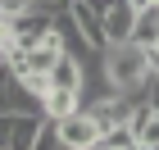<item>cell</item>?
Listing matches in <instances>:
<instances>
[{
  "label": "cell",
  "instance_id": "13",
  "mask_svg": "<svg viewBox=\"0 0 159 150\" xmlns=\"http://www.w3.org/2000/svg\"><path fill=\"white\" fill-rule=\"evenodd\" d=\"M127 9H132V14H146V9H150V0H127Z\"/></svg>",
  "mask_w": 159,
  "mask_h": 150
},
{
  "label": "cell",
  "instance_id": "14",
  "mask_svg": "<svg viewBox=\"0 0 159 150\" xmlns=\"http://www.w3.org/2000/svg\"><path fill=\"white\" fill-rule=\"evenodd\" d=\"M150 9H159V0H150Z\"/></svg>",
  "mask_w": 159,
  "mask_h": 150
},
{
  "label": "cell",
  "instance_id": "2",
  "mask_svg": "<svg viewBox=\"0 0 159 150\" xmlns=\"http://www.w3.org/2000/svg\"><path fill=\"white\" fill-rule=\"evenodd\" d=\"M55 137H59V150H100V127L86 109L68 114L55 123Z\"/></svg>",
  "mask_w": 159,
  "mask_h": 150
},
{
  "label": "cell",
  "instance_id": "11",
  "mask_svg": "<svg viewBox=\"0 0 159 150\" xmlns=\"http://www.w3.org/2000/svg\"><path fill=\"white\" fill-rule=\"evenodd\" d=\"M146 105H150V109H159V77H150V82H146Z\"/></svg>",
  "mask_w": 159,
  "mask_h": 150
},
{
  "label": "cell",
  "instance_id": "9",
  "mask_svg": "<svg viewBox=\"0 0 159 150\" xmlns=\"http://www.w3.org/2000/svg\"><path fill=\"white\" fill-rule=\"evenodd\" d=\"M100 150H136V137H132V123L127 127H114L100 137Z\"/></svg>",
  "mask_w": 159,
  "mask_h": 150
},
{
  "label": "cell",
  "instance_id": "6",
  "mask_svg": "<svg viewBox=\"0 0 159 150\" xmlns=\"http://www.w3.org/2000/svg\"><path fill=\"white\" fill-rule=\"evenodd\" d=\"M132 137H136V150H159V109L136 105L132 109Z\"/></svg>",
  "mask_w": 159,
  "mask_h": 150
},
{
  "label": "cell",
  "instance_id": "15",
  "mask_svg": "<svg viewBox=\"0 0 159 150\" xmlns=\"http://www.w3.org/2000/svg\"><path fill=\"white\" fill-rule=\"evenodd\" d=\"M0 73H5V59H0Z\"/></svg>",
  "mask_w": 159,
  "mask_h": 150
},
{
  "label": "cell",
  "instance_id": "10",
  "mask_svg": "<svg viewBox=\"0 0 159 150\" xmlns=\"http://www.w3.org/2000/svg\"><path fill=\"white\" fill-rule=\"evenodd\" d=\"M23 91H27V96L41 105V100H46L55 87H50V77H46V73H27V77H23Z\"/></svg>",
  "mask_w": 159,
  "mask_h": 150
},
{
  "label": "cell",
  "instance_id": "12",
  "mask_svg": "<svg viewBox=\"0 0 159 150\" xmlns=\"http://www.w3.org/2000/svg\"><path fill=\"white\" fill-rule=\"evenodd\" d=\"M146 55H150V77H159V46H150Z\"/></svg>",
  "mask_w": 159,
  "mask_h": 150
},
{
  "label": "cell",
  "instance_id": "5",
  "mask_svg": "<svg viewBox=\"0 0 159 150\" xmlns=\"http://www.w3.org/2000/svg\"><path fill=\"white\" fill-rule=\"evenodd\" d=\"M50 87H55V91H82V87H86V64H82V55H64V59L50 68Z\"/></svg>",
  "mask_w": 159,
  "mask_h": 150
},
{
  "label": "cell",
  "instance_id": "7",
  "mask_svg": "<svg viewBox=\"0 0 159 150\" xmlns=\"http://www.w3.org/2000/svg\"><path fill=\"white\" fill-rule=\"evenodd\" d=\"M82 109V91H50L46 100H41V114H46L50 123H59V118H68V114Z\"/></svg>",
  "mask_w": 159,
  "mask_h": 150
},
{
  "label": "cell",
  "instance_id": "4",
  "mask_svg": "<svg viewBox=\"0 0 159 150\" xmlns=\"http://www.w3.org/2000/svg\"><path fill=\"white\" fill-rule=\"evenodd\" d=\"M41 127H46V114H14V123H9V146H5V150H37Z\"/></svg>",
  "mask_w": 159,
  "mask_h": 150
},
{
  "label": "cell",
  "instance_id": "3",
  "mask_svg": "<svg viewBox=\"0 0 159 150\" xmlns=\"http://www.w3.org/2000/svg\"><path fill=\"white\" fill-rule=\"evenodd\" d=\"M68 18H73V23H77V32L86 37V46L105 55V23H100V9H96V5L73 0V5H68Z\"/></svg>",
  "mask_w": 159,
  "mask_h": 150
},
{
  "label": "cell",
  "instance_id": "1",
  "mask_svg": "<svg viewBox=\"0 0 159 150\" xmlns=\"http://www.w3.org/2000/svg\"><path fill=\"white\" fill-rule=\"evenodd\" d=\"M105 82H109L118 96L146 100V82H150V55L146 46H109L105 50Z\"/></svg>",
  "mask_w": 159,
  "mask_h": 150
},
{
  "label": "cell",
  "instance_id": "8",
  "mask_svg": "<svg viewBox=\"0 0 159 150\" xmlns=\"http://www.w3.org/2000/svg\"><path fill=\"white\" fill-rule=\"evenodd\" d=\"M132 46H159V9L136 14V27H132Z\"/></svg>",
  "mask_w": 159,
  "mask_h": 150
}]
</instances>
